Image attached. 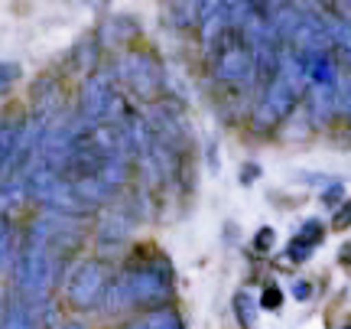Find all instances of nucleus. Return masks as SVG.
Here are the masks:
<instances>
[{"label": "nucleus", "mask_w": 351, "mask_h": 329, "mask_svg": "<svg viewBox=\"0 0 351 329\" xmlns=\"http://www.w3.org/2000/svg\"><path fill=\"white\" fill-rule=\"evenodd\" d=\"M114 280L127 297V304L143 306V310L166 306L169 293H173V267H169V258H163L160 251L137 254V261L127 264L124 274Z\"/></svg>", "instance_id": "f257e3e1"}, {"label": "nucleus", "mask_w": 351, "mask_h": 329, "mask_svg": "<svg viewBox=\"0 0 351 329\" xmlns=\"http://www.w3.org/2000/svg\"><path fill=\"white\" fill-rule=\"evenodd\" d=\"M111 271L108 264H101L98 258H88L69 274V284H65V300L75 306V310H95V306L104 304V297L111 291Z\"/></svg>", "instance_id": "f03ea898"}, {"label": "nucleus", "mask_w": 351, "mask_h": 329, "mask_svg": "<svg viewBox=\"0 0 351 329\" xmlns=\"http://www.w3.org/2000/svg\"><path fill=\"white\" fill-rule=\"evenodd\" d=\"M111 102H114V91L108 89V78L95 76L85 85V117H101L111 108Z\"/></svg>", "instance_id": "7ed1b4c3"}, {"label": "nucleus", "mask_w": 351, "mask_h": 329, "mask_svg": "<svg viewBox=\"0 0 351 329\" xmlns=\"http://www.w3.org/2000/svg\"><path fill=\"white\" fill-rule=\"evenodd\" d=\"M124 329H186V326H182V317L176 313L173 306H156V310H147L140 319L127 323Z\"/></svg>", "instance_id": "20e7f679"}, {"label": "nucleus", "mask_w": 351, "mask_h": 329, "mask_svg": "<svg viewBox=\"0 0 351 329\" xmlns=\"http://www.w3.org/2000/svg\"><path fill=\"white\" fill-rule=\"evenodd\" d=\"M231 310H234V319H238L241 329H254L257 326V310H261V300H257L251 291H244V287H241V291L231 297Z\"/></svg>", "instance_id": "39448f33"}, {"label": "nucleus", "mask_w": 351, "mask_h": 329, "mask_svg": "<svg viewBox=\"0 0 351 329\" xmlns=\"http://www.w3.org/2000/svg\"><path fill=\"white\" fill-rule=\"evenodd\" d=\"M244 69H251V56H244V49H225L221 52V63H218V76L228 82H238L244 76Z\"/></svg>", "instance_id": "423d86ee"}, {"label": "nucleus", "mask_w": 351, "mask_h": 329, "mask_svg": "<svg viewBox=\"0 0 351 329\" xmlns=\"http://www.w3.org/2000/svg\"><path fill=\"white\" fill-rule=\"evenodd\" d=\"M127 235H130V218L127 216H108L104 222H101L98 241L104 245V248H111V241H114V248H117Z\"/></svg>", "instance_id": "0eeeda50"}, {"label": "nucleus", "mask_w": 351, "mask_h": 329, "mask_svg": "<svg viewBox=\"0 0 351 329\" xmlns=\"http://www.w3.org/2000/svg\"><path fill=\"white\" fill-rule=\"evenodd\" d=\"M302 241H309V245H322V238H326V225H322V218H306L300 225V231H296Z\"/></svg>", "instance_id": "6e6552de"}, {"label": "nucleus", "mask_w": 351, "mask_h": 329, "mask_svg": "<svg viewBox=\"0 0 351 329\" xmlns=\"http://www.w3.org/2000/svg\"><path fill=\"white\" fill-rule=\"evenodd\" d=\"M283 306V291L276 287L274 280L270 284H263V291H261V310H270V313H276Z\"/></svg>", "instance_id": "1a4fd4ad"}, {"label": "nucleus", "mask_w": 351, "mask_h": 329, "mask_svg": "<svg viewBox=\"0 0 351 329\" xmlns=\"http://www.w3.org/2000/svg\"><path fill=\"white\" fill-rule=\"evenodd\" d=\"M254 251L257 254H270L274 251V245H276V231L270 225H263V228H257V235H254Z\"/></svg>", "instance_id": "9d476101"}, {"label": "nucleus", "mask_w": 351, "mask_h": 329, "mask_svg": "<svg viewBox=\"0 0 351 329\" xmlns=\"http://www.w3.org/2000/svg\"><path fill=\"white\" fill-rule=\"evenodd\" d=\"M309 254H313V245H309V241H302L300 235H293V238H289V248H287L289 261L302 264V261H309Z\"/></svg>", "instance_id": "9b49d317"}, {"label": "nucleus", "mask_w": 351, "mask_h": 329, "mask_svg": "<svg viewBox=\"0 0 351 329\" xmlns=\"http://www.w3.org/2000/svg\"><path fill=\"white\" fill-rule=\"evenodd\" d=\"M289 293H293V300H300V304H309L315 293V284L306 277H296L293 284H289Z\"/></svg>", "instance_id": "f8f14e48"}, {"label": "nucleus", "mask_w": 351, "mask_h": 329, "mask_svg": "<svg viewBox=\"0 0 351 329\" xmlns=\"http://www.w3.org/2000/svg\"><path fill=\"white\" fill-rule=\"evenodd\" d=\"M319 199H322V205H339L341 199H345V186H341L339 179H332V183L326 186V192H322Z\"/></svg>", "instance_id": "ddd939ff"}, {"label": "nucleus", "mask_w": 351, "mask_h": 329, "mask_svg": "<svg viewBox=\"0 0 351 329\" xmlns=\"http://www.w3.org/2000/svg\"><path fill=\"white\" fill-rule=\"evenodd\" d=\"M348 225H351V203H345L335 212V228H348Z\"/></svg>", "instance_id": "4468645a"}, {"label": "nucleus", "mask_w": 351, "mask_h": 329, "mask_svg": "<svg viewBox=\"0 0 351 329\" xmlns=\"http://www.w3.org/2000/svg\"><path fill=\"white\" fill-rule=\"evenodd\" d=\"M257 177H261V166H257V163H244V170H241V183H254Z\"/></svg>", "instance_id": "2eb2a0df"}, {"label": "nucleus", "mask_w": 351, "mask_h": 329, "mask_svg": "<svg viewBox=\"0 0 351 329\" xmlns=\"http://www.w3.org/2000/svg\"><path fill=\"white\" fill-rule=\"evenodd\" d=\"M339 261L341 264H351V241H345V248L339 251Z\"/></svg>", "instance_id": "dca6fc26"}, {"label": "nucleus", "mask_w": 351, "mask_h": 329, "mask_svg": "<svg viewBox=\"0 0 351 329\" xmlns=\"http://www.w3.org/2000/svg\"><path fill=\"white\" fill-rule=\"evenodd\" d=\"M62 329H88V326H85V323H78V319H72V323H65Z\"/></svg>", "instance_id": "f3484780"}, {"label": "nucleus", "mask_w": 351, "mask_h": 329, "mask_svg": "<svg viewBox=\"0 0 351 329\" xmlns=\"http://www.w3.org/2000/svg\"><path fill=\"white\" fill-rule=\"evenodd\" d=\"M345 329H351V326H345Z\"/></svg>", "instance_id": "a211bd4d"}]
</instances>
